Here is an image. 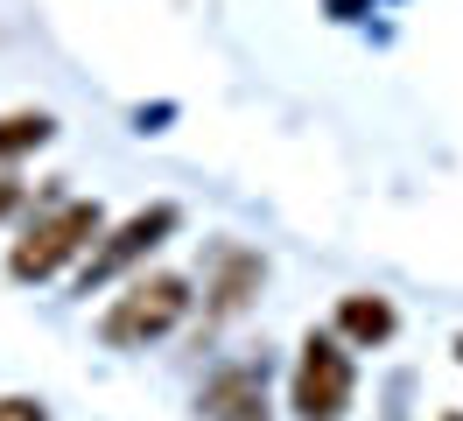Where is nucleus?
<instances>
[{"label":"nucleus","mask_w":463,"mask_h":421,"mask_svg":"<svg viewBox=\"0 0 463 421\" xmlns=\"http://www.w3.org/2000/svg\"><path fill=\"white\" fill-rule=\"evenodd\" d=\"M260 281H267V260H260V253L225 246V253H218V274H211V316H239V309L260 295Z\"/></svg>","instance_id":"obj_6"},{"label":"nucleus","mask_w":463,"mask_h":421,"mask_svg":"<svg viewBox=\"0 0 463 421\" xmlns=\"http://www.w3.org/2000/svg\"><path fill=\"white\" fill-rule=\"evenodd\" d=\"M197 421H267V365H225L203 387Z\"/></svg>","instance_id":"obj_5"},{"label":"nucleus","mask_w":463,"mask_h":421,"mask_svg":"<svg viewBox=\"0 0 463 421\" xmlns=\"http://www.w3.org/2000/svg\"><path fill=\"white\" fill-rule=\"evenodd\" d=\"M43 140H50V112H7L0 120V162L22 148H43Z\"/></svg>","instance_id":"obj_8"},{"label":"nucleus","mask_w":463,"mask_h":421,"mask_svg":"<svg viewBox=\"0 0 463 421\" xmlns=\"http://www.w3.org/2000/svg\"><path fill=\"white\" fill-rule=\"evenodd\" d=\"M393 330H401V316H393L386 295H345V302H337V337H351V344L379 351Z\"/></svg>","instance_id":"obj_7"},{"label":"nucleus","mask_w":463,"mask_h":421,"mask_svg":"<svg viewBox=\"0 0 463 421\" xmlns=\"http://www.w3.org/2000/svg\"><path fill=\"white\" fill-rule=\"evenodd\" d=\"M183 316H190V281L183 274H134L127 295L99 316V337L119 344V351H141L155 337H169Z\"/></svg>","instance_id":"obj_2"},{"label":"nucleus","mask_w":463,"mask_h":421,"mask_svg":"<svg viewBox=\"0 0 463 421\" xmlns=\"http://www.w3.org/2000/svg\"><path fill=\"white\" fill-rule=\"evenodd\" d=\"M99 232H106V211H99L91 196H63V204H50V211L14 239L7 274H14V281H50L57 267H71L78 253H91Z\"/></svg>","instance_id":"obj_1"},{"label":"nucleus","mask_w":463,"mask_h":421,"mask_svg":"<svg viewBox=\"0 0 463 421\" xmlns=\"http://www.w3.org/2000/svg\"><path fill=\"white\" fill-rule=\"evenodd\" d=\"M14 204H22V183H14V176H0V218H7Z\"/></svg>","instance_id":"obj_10"},{"label":"nucleus","mask_w":463,"mask_h":421,"mask_svg":"<svg viewBox=\"0 0 463 421\" xmlns=\"http://www.w3.org/2000/svg\"><path fill=\"white\" fill-rule=\"evenodd\" d=\"M351 393H358V372H351L345 337L309 330L302 337V359H295V415L302 421H345Z\"/></svg>","instance_id":"obj_3"},{"label":"nucleus","mask_w":463,"mask_h":421,"mask_svg":"<svg viewBox=\"0 0 463 421\" xmlns=\"http://www.w3.org/2000/svg\"><path fill=\"white\" fill-rule=\"evenodd\" d=\"M442 421H463V415H442Z\"/></svg>","instance_id":"obj_12"},{"label":"nucleus","mask_w":463,"mask_h":421,"mask_svg":"<svg viewBox=\"0 0 463 421\" xmlns=\"http://www.w3.org/2000/svg\"><path fill=\"white\" fill-rule=\"evenodd\" d=\"M0 421H50V415H43V400H22V393H7V400H0Z\"/></svg>","instance_id":"obj_9"},{"label":"nucleus","mask_w":463,"mask_h":421,"mask_svg":"<svg viewBox=\"0 0 463 421\" xmlns=\"http://www.w3.org/2000/svg\"><path fill=\"white\" fill-rule=\"evenodd\" d=\"M175 225H183V211H175V204H147V211H134V218L119 225L106 246H91V253H85V295L99 288V281L127 274L141 253H155V246H162V239L175 232Z\"/></svg>","instance_id":"obj_4"},{"label":"nucleus","mask_w":463,"mask_h":421,"mask_svg":"<svg viewBox=\"0 0 463 421\" xmlns=\"http://www.w3.org/2000/svg\"><path fill=\"white\" fill-rule=\"evenodd\" d=\"M457 365H463V337H457Z\"/></svg>","instance_id":"obj_11"}]
</instances>
